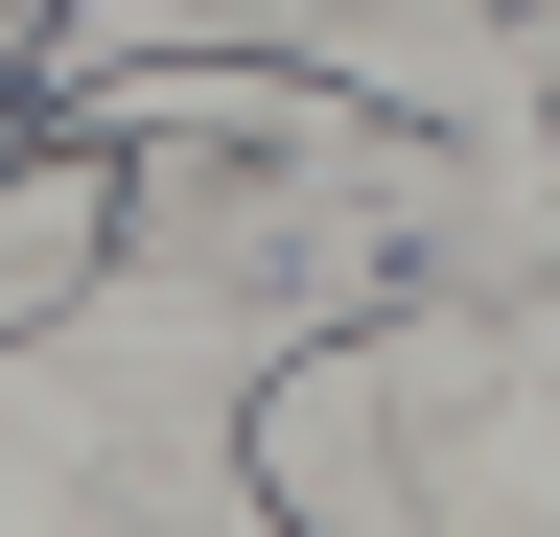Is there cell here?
Instances as JSON below:
<instances>
[{
	"instance_id": "cell-1",
	"label": "cell",
	"mask_w": 560,
	"mask_h": 537,
	"mask_svg": "<svg viewBox=\"0 0 560 537\" xmlns=\"http://www.w3.org/2000/svg\"><path fill=\"white\" fill-rule=\"evenodd\" d=\"M94 281H117V164H94V141H47V164H0V327L47 351V327L94 304Z\"/></svg>"
}]
</instances>
